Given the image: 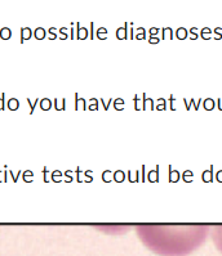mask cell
Wrapping results in <instances>:
<instances>
[{"mask_svg":"<svg viewBox=\"0 0 222 256\" xmlns=\"http://www.w3.org/2000/svg\"><path fill=\"white\" fill-rule=\"evenodd\" d=\"M127 26H128V23H125L124 27H119L118 30H116L118 39H125L127 38Z\"/></svg>","mask_w":222,"mask_h":256,"instance_id":"obj_1","label":"cell"},{"mask_svg":"<svg viewBox=\"0 0 222 256\" xmlns=\"http://www.w3.org/2000/svg\"><path fill=\"white\" fill-rule=\"evenodd\" d=\"M87 35H88V30H87V28H84V27L80 28V25H79V28H77V38L79 39H84V38H87Z\"/></svg>","mask_w":222,"mask_h":256,"instance_id":"obj_2","label":"cell"},{"mask_svg":"<svg viewBox=\"0 0 222 256\" xmlns=\"http://www.w3.org/2000/svg\"><path fill=\"white\" fill-rule=\"evenodd\" d=\"M21 35H22V41H23L25 39H28L31 36V30H30V28H27V27L21 28Z\"/></svg>","mask_w":222,"mask_h":256,"instance_id":"obj_3","label":"cell"},{"mask_svg":"<svg viewBox=\"0 0 222 256\" xmlns=\"http://www.w3.org/2000/svg\"><path fill=\"white\" fill-rule=\"evenodd\" d=\"M97 36H98V39H106L107 30H106L105 27H99L98 30H97Z\"/></svg>","mask_w":222,"mask_h":256,"instance_id":"obj_4","label":"cell"},{"mask_svg":"<svg viewBox=\"0 0 222 256\" xmlns=\"http://www.w3.org/2000/svg\"><path fill=\"white\" fill-rule=\"evenodd\" d=\"M35 36H36V39H43V38H44V36H45L44 28H41V27L36 28V30H35Z\"/></svg>","mask_w":222,"mask_h":256,"instance_id":"obj_5","label":"cell"},{"mask_svg":"<svg viewBox=\"0 0 222 256\" xmlns=\"http://www.w3.org/2000/svg\"><path fill=\"white\" fill-rule=\"evenodd\" d=\"M0 35H2V38H3V39H8L9 36H10V30H9V28H6V27H5V28H3V30H2Z\"/></svg>","mask_w":222,"mask_h":256,"instance_id":"obj_6","label":"cell"},{"mask_svg":"<svg viewBox=\"0 0 222 256\" xmlns=\"http://www.w3.org/2000/svg\"><path fill=\"white\" fill-rule=\"evenodd\" d=\"M177 36L180 39H185L186 38V30H185V28H182V27L178 28V30H177Z\"/></svg>","mask_w":222,"mask_h":256,"instance_id":"obj_7","label":"cell"},{"mask_svg":"<svg viewBox=\"0 0 222 256\" xmlns=\"http://www.w3.org/2000/svg\"><path fill=\"white\" fill-rule=\"evenodd\" d=\"M157 31H159V28H156V27H154V28H151V30H150V35H156L157 34Z\"/></svg>","mask_w":222,"mask_h":256,"instance_id":"obj_8","label":"cell"},{"mask_svg":"<svg viewBox=\"0 0 222 256\" xmlns=\"http://www.w3.org/2000/svg\"><path fill=\"white\" fill-rule=\"evenodd\" d=\"M149 41L151 43V44H153V43H154V44H156V43H159V39H157V38H153V36H151V38H150V40H149Z\"/></svg>","mask_w":222,"mask_h":256,"instance_id":"obj_9","label":"cell"}]
</instances>
